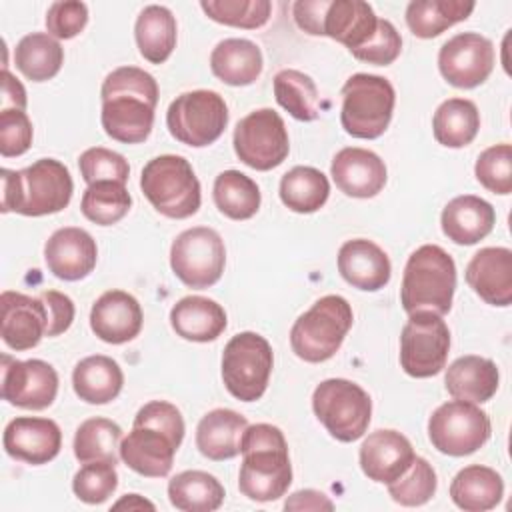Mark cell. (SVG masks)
<instances>
[{"label":"cell","mask_w":512,"mask_h":512,"mask_svg":"<svg viewBox=\"0 0 512 512\" xmlns=\"http://www.w3.org/2000/svg\"><path fill=\"white\" fill-rule=\"evenodd\" d=\"M104 132L122 144L144 142L154 126L158 84L154 76L136 66L112 70L100 88Z\"/></svg>","instance_id":"cell-1"},{"label":"cell","mask_w":512,"mask_h":512,"mask_svg":"<svg viewBox=\"0 0 512 512\" xmlns=\"http://www.w3.org/2000/svg\"><path fill=\"white\" fill-rule=\"evenodd\" d=\"M184 430L182 412L174 404L152 400L136 412L132 430L122 438L120 460L140 476L164 478L172 470Z\"/></svg>","instance_id":"cell-2"},{"label":"cell","mask_w":512,"mask_h":512,"mask_svg":"<svg viewBox=\"0 0 512 512\" xmlns=\"http://www.w3.org/2000/svg\"><path fill=\"white\" fill-rule=\"evenodd\" d=\"M240 454L238 488L246 498L272 502L286 494L292 484V464L286 438L278 426L266 422L246 426L240 440Z\"/></svg>","instance_id":"cell-3"},{"label":"cell","mask_w":512,"mask_h":512,"mask_svg":"<svg viewBox=\"0 0 512 512\" xmlns=\"http://www.w3.org/2000/svg\"><path fill=\"white\" fill-rule=\"evenodd\" d=\"M4 214L46 216L70 204L74 182L70 170L56 158H40L22 170H0Z\"/></svg>","instance_id":"cell-4"},{"label":"cell","mask_w":512,"mask_h":512,"mask_svg":"<svg viewBox=\"0 0 512 512\" xmlns=\"http://www.w3.org/2000/svg\"><path fill=\"white\" fill-rule=\"evenodd\" d=\"M456 290V264L438 244L416 248L404 266L400 302L406 314L434 312L444 316L452 308Z\"/></svg>","instance_id":"cell-5"},{"label":"cell","mask_w":512,"mask_h":512,"mask_svg":"<svg viewBox=\"0 0 512 512\" xmlns=\"http://www.w3.org/2000/svg\"><path fill=\"white\" fill-rule=\"evenodd\" d=\"M300 30L312 36H328L350 52L362 48L378 30V16L362 0H298L292 6Z\"/></svg>","instance_id":"cell-6"},{"label":"cell","mask_w":512,"mask_h":512,"mask_svg":"<svg viewBox=\"0 0 512 512\" xmlns=\"http://www.w3.org/2000/svg\"><path fill=\"white\" fill-rule=\"evenodd\" d=\"M354 314L346 298L328 294L318 298L290 328L292 352L310 364L330 360L352 328Z\"/></svg>","instance_id":"cell-7"},{"label":"cell","mask_w":512,"mask_h":512,"mask_svg":"<svg viewBox=\"0 0 512 512\" xmlns=\"http://www.w3.org/2000/svg\"><path fill=\"white\" fill-rule=\"evenodd\" d=\"M140 188L148 202L166 218L182 220L198 212L200 182L184 156L162 154L142 168Z\"/></svg>","instance_id":"cell-8"},{"label":"cell","mask_w":512,"mask_h":512,"mask_svg":"<svg viewBox=\"0 0 512 512\" xmlns=\"http://www.w3.org/2000/svg\"><path fill=\"white\" fill-rule=\"evenodd\" d=\"M394 104L396 92L390 80L364 72L352 74L342 86V128L354 138H380L392 120Z\"/></svg>","instance_id":"cell-9"},{"label":"cell","mask_w":512,"mask_h":512,"mask_svg":"<svg viewBox=\"0 0 512 512\" xmlns=\"http://www.w3.org/2000/svg\"><path fill=\"white\" fill-rule=\"evenodd\" d=\"M312 410L332 438L340 442H354L368 430L372 400L356 382L346 378H328L314 388Z\"/></svg>","instance_id":"cell-10"},{"label":"cell","mask_w":512,"mask_h":512,"mask_svg":"<svg viewBox=\"0 0 512 512\" xmlns=\"http://www.w3.org/2000/svg\"><path fill=\"white\" fill-rule=\"evenodd\" d=\"M272 364V346L264 336L256 332L232 336L222 352V380L226 390L242 402L260 400L268 388Z\"/></svg>","instance_id":"cell-11"},{"label":"cell","mask_w":512,"mask_h":512,"mask_svg":"<svg viewBox=\"0 0 512 512\" xmlns=\"http://www.w3.org/2000/svg\"><path fill=\"white\" fill-rule=\"evenodd\" d=\"M172 138L192 148L214 144L228 126V106L214 90H192L176 96L166 112Z\"/></svg>","instance_id":"cell-12"},{"label":"cell","mask_w":512,"mask_h":512,"mask_svg":"<svg viewBox=\"0 0 512 512\" xmlns=\"http://www.w3.org/2000/svg\"><path fill=\"white\" fill-rule=\"evenodd\" d=\"M226 266L222 236L208 226H194L180 232L170 246V268L190 288L216 284Z\"/></svg>","instance_id":"cell-13"},{"label":"cell","mask_w":512,"mask_h":512,"mask_svg":"<svg viewBox=\"0 0 512 512\" xmlns=\"http://www.w3.org/2000/svg\"><path fill=\"white\" fill-rule=\"evenodd\" d=\"M492 434L490 418L472 402L450 400L440 404L428 420L432 446L448 456H468L482 448Z\"/></svg>","instance_id":"cell-14"},{"label":"cell","mask_w":512,"mask_h":512,"mask_svg":"<svg viewBox=\"0 0 512 512\" xmlns=\"http://www.w3.org/2000/svg\"><path fill=\"white\" fill-rule=\"evenodd\" d=\"M450 352V330L434 312H412L400 332V366L412 378L436 376Z\"/></svg>","instance_id":"cell-15"},{"label":"cell","mask_w":512,"mask_h":512,"mask_svg":"<svg viewBox=\"0 0 512 512\" xmlns=\"http://www.w3.org/2000/svg\"><path fill=\"white\" fill-rule=\"evenodd\" d=\"M232 144L236 156L260 172L280 166L290 152L286 124L272 108H258L238 120Z\"/></svg>","instance_id":"cell-16"},{"label":"cell","mask_w":512,"mask_h":512,"mask_svg":"<svg viewBox=\"0 0 512 512\" xmlns=\"http://www.w3.org/2000/svg\"><path fill=\"white\" fill-rule=\"evenodd\" d=\"M442 78L456 88H476L494 70V44L478 32H460L446 40L438 52Z\"/></svg>","instance_id":"cell-17"},{"label":"cell","mask_w":512,"mask_h":512,"mask_svg":"<svg viewBox=\"0 0 512 512\" xmlns=\"http://www.w3.org/2000/svg\"><path fill=\"white\" fill-rule=\"evenodd\" d=\"M2 398L24 410H44L58 394V374L52 364L32 358L2 356Z\"/></svg>","instance_id":"cell-18"},{"label":"cell","mask_w":512,"mask_h":512,"mask_svg":"<svg viewBox=\"0 0 512 512\" xmlns=\"http://www.w3.org/2000/svg\"><path fill=\"white\" fill-rule=\"evenodd\" d=\"M2 444L10 458L40 466L58 456L62 448V430L50 418L18 416L6 424Z\"/></svg>","instance_id":"cell-19"},{"label":"cell","mask_w":512,"mask_h":512,"mask_svg":"<svg viewBox=\"0 0 512 512\" xmlns=\"http://www.w3.org/2000/svg\"><path fill=\"white\" fill-rule=\"evenodd\" d=\"M0 306L4 344L16 352L38 346L48 328V312L42 298L4 290Z\"/></svg>","instance_id":"cell-20"},{"label":"cell","mask_w":512,"mask_h":512,"mask_svg":"<svg viewBox=\"0 0 512 512\" xmlns=\"http://www.w3.org/2000/svg\"><path fill=\"white\" fill-rule=\"evenodd\" d=\"M48 270L66 282L86 278L98 260L96 240L82 228L66 226L56 230L44 244Z\"/></svg>","instance_id":"cell-21"},{"label":"cell","mask_w":512,"mask_h":512,"mask_svg":"<svg viewBox=\"0 0 512 512\" xmlns=\"http://www.w3.org/2000/svg\"><path fill=\"white\" fill-rule=\"evenodd\" d=\"M330 176L340 192L352 198L376 196L388 178L384 160L366 148H342L334 154Z\"/></svg>","instance_id":"cell-22"},{"label":"cell","mask_w":512,"mask_h":512,"mask_svg":"<svg viewBox=\"0 0 512 512\" xmlns=\"http://www.w3.org/2000/svg\"><path fill=\"white\" fill-rule=\"evenodd\" d=\"M410 440L396 430L370 432L360 444L358 460L368 480L390 484L400 478L414 460Z\"/></svg>","instance_id":"cell-23"},{"label":"cell","mask_w":512,"mask_h":512,"mask_svg":"<svg viewBox=\"0 0 512 512\" xmlns=\"http://www.w3.org/2000/svg\"><path fill=\"white\" fill-rule=\"evenodd\" d=\"M142 308L138 300L124 290L104 292L90 310L92 332L108 344L134 340L142 330Z\"/></svg>","instance_id":"cell-24"},{"label":"cell","mask_w":512,"mask_h":512,"mask_svg":"<svg viewBox=\"0 0 512 512\" xmlns=\"http://www.w3.org/2000/svg\"><path fill=\"white\" fill-rule=\"evenodd\" d=\"M468 286L492 306H510L512 302V250L488 246L478 250L466 266Z\"/></svg>","instance_id":"cell-25"},{"label":"cell","mask_w":512,"mask_h":512,"mask_svg":"<svg viewBox=\"0 0 512 512\" xmlns=\"http://www.w3.org/2000/svg\"><path fill=\"white\" fill-rule=\"evenodd\" d=\"M338 272L350 286L376 292L390 282L392 264L378 244L366 238H354L338 250Z\"/></svg>","instance_id":"cell-26"},{"label":"cell","mask_w":512,"mask_h":512,"mask_svg":"<svg viewBox=\"0 0 512 512\" xmlns=\"http://www.w3.org/2000/svg\"><path fill=\"white\" fill-rule=\"evenodd\" d=\"M440 224L448 240L460 246H472L492 232L496 224V212L484 198L462 194L444 206Z\"/></svg>","instance_id":"cell-27"},{"label":"cell","mask_w":512,"mask_h":512,"mask_svg":"<svg viewBox=\"0 0 512 512\" xmlns=\"http://www.w3.org/2000/svg\"><path fill=\"white\" fill-rule=\"evenodd\" d=\"M500 384V372L490 358L468 354L456 358L444 376V386L454 400L472 404L488 402Z\"/></svg>","instance_id":"cell-28"},{"label":"cell","mask_w":512,"mask_h":512,"mask_svg":"<svg viewBox=\"0 0 512 512\" xmlns=\"http://www.w3.org/2000/svg\"><path fill=\"white\" fill-rule=\"evenodd\" d=\"M224 308L206 296H184L170 310L172 330L190 342H212L226 328Z\"/></svg>","instance_id":"cell-29"},{"label":"cell","mask_w":512,"mask_h":512,"mask_svg":"<svg viewBox=\"0 0 512 512\" xmlns=\"http://www.w3.org/2000/svg\"><path fill=\"white\" fill-rule=\"evenodd\" d=\"M248 420L230 408H216L196 426V448L208 460L220 462L240 454V440Z\"/></svg>","instance_id":"cell-30"},{"label":"cell","mask_w":512,"mask_h":512,"mask_svg":"<svg viewBox=\"0 0 512 512\" xmlns=\"http://www.w3.org/2000/svg\"><path fill=\"white\" fill-rule=\"evenodd\" d=\"M262 52L246 38H226L210 54L212 74L228 86H248L262 74Z\"/></svg>","instance_id":"cell-31"},{"label":"cell","mask_w":512,"mask_h":512,"mask_svg":"<svg viewBox=\"0 0 512 512\" xmlns=\"http://www.w3.org/2000/svg\"><path fill=\"white\" fill-rule=\"evenodd\" d=\"M504 496L502 476L488 466H464L450 482L452 502L466 512H486L500 504Z\"/></svg>","instance_id":"cell-32"},{"label":"cell","mask_w":512,"mask_h":512,"mask_svg":"<svg viewBox=\"0 0 512 512\" xmlns=\"http://www.w3.org/2000/svg\"><path fill=\"white\" fill-rule=\"evenodd\" d=\"M124 386V374L116 360L104 354L82 358L72 372L76 396L88 404L112 402Z\"/></svg>","instance_id":"cell-33"},{"label":"cell","mask_w":512,"mask_h":512,"mask_svg":"<svg viewBox=\"0 0 512 512\" xmlns=\"http://www.w3.org/2000/svg\"><path fill=\"white\" fill-rule=\"evenodd\" d=\"M178 26L174 14L160 4L146 6L134 24L138 52L150 64H162L176 48Z\"/></svg>","instance_id":"cell-34"},{"label":"cell","mask_w":512,"mask_h":512,"mask_svg":"<svg viewBox=\"0 0 512 512\" xmlns=\"http://www.w3.org/2000/svg\"><path fill=\"white\" fill-rule=\"evenodd\" d=\"M224 486L204 470H184L170 478L168 500L182 512H212L224 502Z\"/></svg>","instance_id":"cell-35"},{"label":"cell","mask_w":512,"mask_h":512,"mask_svg":"<svg viewBox=\"0 0 512 512\" xmlns=\"http://www.w3.org/2000/svg\"><path fill=\"white\" fill-rule=\"evenodd\" d=\"M474 8L470 0H412L406 6V24L414 36L428 40L466 20Z\"/></svg>","instance_id":"cell-36"},{"label":"cell","mask_w":512,"mask_h":512,"mask_svg":"<svg viewBox=\"0 0 512 512\" xmlns=\"http://www.w3.org/2000/svg\"><path fill=\"white\" fill-rule=\"evenodd\" d=\"M480 130V112L472 100L448 98L432 118V132L438 144L446 148L468 146Z\"/></svg>","instance_id":"cell-37"},{"label":"cell","mask_w":512,"mask_h":512,"mask_svg":"<svg viewBox=\"0 0 512 512\" xmlns=\"http://www.w3.org/2000/svg\"><path fill=\"white\" fill-rule=\"evenodd\" d=\"M14 64L28 80L46 82L60 72L64 48L48 32H32L16 44Z\"/></svg>","instance_id":"cell-38"},{"label":"cell","mask_w":512,"mask_h":512,"mask_svg":"<svg viewBox=\"0 0 512 512\" xmlns=\"http://www.w3.org/2000/svg\"><path fill=\"white\" fill-rule=\"evenodd\" d=\"M330 196V182L314 166H294L280 180V200L298 214L320 210Z\"/></svg>","instance_id":"cell-39"},{"label":"cell","mask_w":512,"mask_h":512,"mask_svg":"<svg viewBox=\"0 0 512 512\" xmlns=\"http://www.w3.org/2000/svg\"><path fill=\"white\" fill-rule=\"evenodd\" d=\"M216 208L230 220L252 218L262 202L258 184L240 170H224L216 176L212 188Z\"/></svg>","instance_id":"cell-40"},{"label":"cell","mask_w":512,"mask_h":512,"mask_svg":"<svg viewBox=\"0 0 512 512\" xmlns=\"http://www.w3.org/2000/svg\"><path fill=\"white\" fill-rule=\"evenodd\" d=\"M122 428L102 416L84 420L74 434V456L78 462L106 460L118 464L120 460Z\"/></svg>","instance_id":"cell-41"},{"label":"cell","mask_w":512,"mask_h":512,"mask_svg":"<svg viewBox=\"0 0 512 512\" xmlns=\"http://www.w3.org/2000/svg\"><path fill=\"white\" fill-rule=\"evenodd\" d=\"M276 102L296 120L312 122L320 114V94L314 80L294 68H284L274 76Z\"/></svg>","instance_id":"cell-42"},{"label":"cell","mask_w":512,"mask_h":512,"mask_svg":"<svg viewBox=\"0 0 512 512\" xmlns=\"http://www.w3.org/2000/svg\"><path fill=\"white\" fill-rule=\"evenodd\" d=\"M132 206V196L122 182H96L90 184L80 200L82 214L98 224V226H112L120 222Z\"/></svg>","instance_id":"cell-43"},{"label":"cell","mask_w":512,"mask_h":512,"mask_svg":"<svg viewBox=\"0 0 512 512\" xmlns=\"http://www.w3.org/2000/svg\"><path fill=\"white\" fill-rule=\"evenodd\" d=\"M200 8L218 24L246 30L264 26L272 12L268 0H202Z\"/></svg>","instance_id":"cell-44"},{"label":"cell","mask_w":512,"mask_h":512,"mask_svg":"<svg viewBox=\"0 0 512 512\" xmlns=\"http://www.w3.org/2000/svg\"><path fill=\"white\" fill-rule=\"evenodd\" d=\"M436 486L432 464L422 456H414L408 470L388 484V494L400 506H422L436 494Z\"/></svg>","instance_id":"cell-45"},{"label":"cell","mask_w":512,"mask_h":512,"mask_svg":"<svg viewBox=\"0 0 512 512\" xmlns=\"http://www.w3.org/2000/svg\"><path fill=\"white\" fill-rule=\"evenodd\" d=\"M118 488L116 464L106 460L86 462L72 478V490L86 504L106 502Z\"/></svg>","instance_id":"cell-46"},{"label":"cell","mask_w":512,"mask_h":512,"mask_svg":"<svg viewBox=\"0 0 512 512\" xmlns=\"http://www.w3.org/2000/svg\"><path fill=\"white\" fill-rule=\"evenodd\" d=\"M476 180L494 194L512 192V146L502 142L486 148L474 164Z\"/></svg>","instance_id":"cell-47"},{"label":"cell","mask_w":512,"mask_h":512,"mask_svg":"<svg viewBox=\"0 0 512 512\" xmlns=\"http://www.w3.org/2000/svg\"><path fill=\"white\" fill-rule=\"evenodd\" d=\"M78 166H80V174L88 186L96 184V182H108V180L126 184L128 176H130L128 160L122 154L102 148V146L84 150L78 158Z\"/></svg>","instance_id":"cell-48"},{"label":"cell","mask_w":512,"mask_h":512,"mask_svg":"<svg viewBox=\"0 0 512 512\" xmlns=\"http://www.w3.org/2000/svg\"><path fill=\"white\" fill-rule=\"evenodd\" d=\"M88 24V6L80 0L52 2L46 12L48 34L56 40H70L78 36Z\"/></svg>","instance_id":"cell-49"},{"label":"cell","mask_w":512,"mask_h":512,"mask_svg":"<svg viewBox=\"0 0 512 512\" xmlns=\"http://www.w3.org/2000/svg\"><path fill=\"white\" fill-rule=\"evenodd\" d=\"M402 50V38L400 32L394 28L390 20L380 18L376 34L358 50H352L350 54L356 60L374 64V66H388L392 64Z\"/></svg>","instance_id":"cell-50"},{"label":"cell","mask_w":512,"mask_h":512,"mask_svg":"<svg viewBox=\"0 0 512 512\" xmlns=\"http://www.w3.org/2000/svg\"><path fill=\"white\" fill-rule=\"evenodd\" d=\"M32 122L24 110H0V154L4 158L22 156L32 146Z\"/></svg>","instance_id":"cell-51"},{"label":"cell","mask_w":512,"mask_h":512,"mask_svg":"<svg viewBox=\"0 0 512 512\" xmlns=\"http://www.w3.org/2000/svg\"><path fill=\"white\" fill-rule=\"evenodd\" d=\"M46 312H48V328H46V336H58L62 332H66L74 320L76 308L70 296H66L64 292L58 290H44L40 294Z\"/></svg>","instance_id":"cell-52"},{"label":"cell","mask_w":512,"mask_h":512,"mask_svg":"<svg viewBox=\"0 0 512 512\" xmlns=\"http://www.w3.org/2000/svg\"><path fill=\"white\" fill-rule=\"evenodd\" d=\"M286 510H334V502L318 490H298L284 502Z\"/></svg>","instance_id":"cell-53"},{"label":"cell","mask_w":512,"mask_h":512,"mask_svg":"<svg viewBox=\"0 0 512 512\" xmlns=\"http://www.w3.org/2000/svg\"><path fill=\"white\" fill-rule=\"evenodd\" d=\"M26 90L22 86V82L18 78H14L8 68L2 70V108H16V110H24L26 108Z\"/></svg>","instance_id":"cell-54"},{"label":"cell","mask_w":512,"mask_h":512,"mask_svg":"<svg viewBox=\"0 0 512 512\" xmlns=\"http://www.w3.org/2000/svg\"><path fill=\"white\" fill-rule=\"evenodd\" d=\"M112 508H128V510H144V508H150L154 510V504L148 502L146 498H142L140 494H126L124 498H120Z\"/></svg>","instance_id":"cell-55"}]
</instances>
